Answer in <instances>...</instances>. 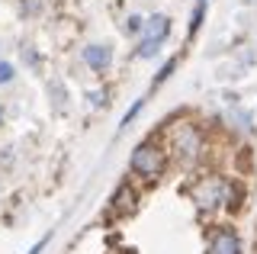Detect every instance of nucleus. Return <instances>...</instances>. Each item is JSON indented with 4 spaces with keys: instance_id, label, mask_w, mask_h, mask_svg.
Masks as SVG:
<instances>
[{
    "instance_id": "nucleus-1",
    "label": "nucleus",
    "mask_w": 257,
    "mask_h": 254,
    "mask_svg": "<svg viewBox=\"0 0 257 254\" xmlns=\"http://www.w3.org/2000/svg\"><path fill=\"white\" fill-rule=\"evenodd\" d=\"M187 196L196 203V209L203 212H215L222 206H235L238 190L231 187L228 177H219V174H209V177H196L187 187Z\"/></svg>"
},
{
    "instance_id": "nucleus-2",
    "label": "nucleus",
    "mask_w": 257,
    "mask_h": 254,
    "mask_svg": "<svg viewBox=\"0 0 257 254\" xmlns=\"http://www.w3.org/2000/svg\"><path fill=\"white\" fill-rule=\"evenodd\" d=\"M128 168H132V174H139L145 180H158L167 168V155L161 152L155 142H142L132 152V158H128Z\"/></svg>"
},
{
    "instance_id": "nucleus-3",
    "label": "nucleus",
    "mask_w": 257,
    "mask_h": 254,
    "mask_svg": "<svg viewBox=\"0 0 257 254\" xmlns=\"http://www.w3.org/2000/svg\"><path fill=\"white\" fill-rule=\"evenodd\" d=\"M171 36V20L167 17H151L148 20V26H145V39H142V45L135 49V58H151L161 45H164V39Z\"/></svg>"
},
{
    "instance_id": "nucleus-4",
    "label": "nucleus",
    "mask_w": 257,
    "mask_h": 254,
    "mask_svg": "<svg viewBox=\"0 0 257 254\" xmlns=\"http://www.w3.org/2000/svg\"><path fill=\"white\" fill-rule=\"evenodd\" d=\"M174 148H177V158L183 161H196V155L203 152V136H199L196 125L190 122H180L174 129Z\"/></svg>"
},
{
    "instance_id": "nucleus-5",
    "label": "nucleus",
    "mask_w": 257,
    "mask_h": 254,
    "mask_svg": "<svg viewBox=\"0 0 257 254\" xmlns=\"http://www.w3.org/2000/svg\"><path fill=\"white\" fill-rule=\"evenodd\" d=\"M206 254H241V238L231 228H215L212 238H209Z\"/></svg>"
},
{
    "instance_id": "nucleus-6",
    "label": "nucleus",
    "mask_w": 257,
    "mask_h": 254,
    "mask_svg": "<svg viewBox=\"0 0 257 254\" xmlns=\"http://www.w3.org/2000/svg\"><path fill=\"white\" fill-rule=\"evenodd\" d=\"M84 61H87V68H93V71H106L112 65V52L106 49V45H87Z\"/></svg>"
},
{
    "instance_id": "nucleus-7",
    "label": "nucleus",
    "mask_w": 257,
    "mask_h": 254,
    "mask_svg": "<svg viewBox=\"0 0 257 254\" xmlns=\"http://www.w3.org/2000/svg\"><path fill=\"white\" fill-rule=\"evenodd\" d=\"M135 200H139V193H135L128 184H122V187L116 190V196H112V212H116V216L132 212V209H135Z\"/></svg>"
},
{
    "instance_id": "nucleus-8",
    "label": "nucleus",
    "mask_w": 257,
    "mask_h": 254,
    "mask_svg": "<svg viewBox=\"0 0 257 254\" xmlns=\"http://www.w3.org/2000/svg\"><path fill=\"white\" fill-rule=\"evenodd\" d=\"M174 68H177V58H171V61H167V65H164V68H161V71H158V77H155V87H161V84H164V81H167V77H171V74H174Z\"/></svg>"
},
{
    "instance_id": "nucleus-9",
    "label": "nucleus",
    "mask_w": 257,
    "mask_h": 254,
    "mask_svg": "<svg viewBox=\"0 0 257 254\" xmlns=\"http://www.w3.org/2000/svg\"><path fill=\"white\" fill-rule=\"evenodd\" d=\"M142 29H145L142 17H128V20H125V33H128V36H139Z\"/></svg>"
},
{
    "instance_id": "nucleus-10",
    "label": "nucleus",
    "mask_w": 257,
    "mask_h": 254,
    "mask_svg": "<svg viewBox=\"0 0 257 254\" xmlns=\"http://www.w3.org/2000/svg\"><path fill=\"white\" fill-rule=\"evenodd\" d=\"M13 81V65L10 61H0V84H10Z\"/></svg>"
},
{
    "instance_id": "nucleus-11",
    "label": "nucleus",
    "mask_w": 257,
    "mask_h": 254,
    "mask_svg": "<svg viewBox=\"0 0 257 254\" xmlns=\"http://www.w3.org/2000/svg\"><path fill=\"white\" fill-rule=\"evenodd\" d=\"M203 13H206V4H199L196 13H193V20H190V33H196V29H199V23H203Z\"/></svg>"
},
{
    "instance_id": "nucleus-12",
    "label": "nucleus",
    "mask_w": 257,
    "mask_h": 254,
    "mask_svg": "<svg viewBox=\"0 0 257 254\" xmlns=\"http://www.w3.org/2000/svg\"><path fill=\"white\" fill-rule=\"evenodd\" d=\"M142 106H145V100H135V106H132V109H128V113H125V116H122V125H128V122H132V119H135V113H139V109H142Z\"/></svg>"
},
{
    "instance_id": "nucleus-13",
    "label": "nucleus",
    "mask_w": 257,
    "mask_h": 254,
    "mask_svg": "<svg viewBox=\"0 0 257 254\" xmlns=\"http://www.w3.org/2000/svg\"><path fill=\"white\" fill-rule=\"evenodd\" d=\"M199 4H206V0H199Z\"/></svg>"
}]
</instances>
